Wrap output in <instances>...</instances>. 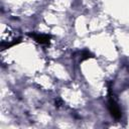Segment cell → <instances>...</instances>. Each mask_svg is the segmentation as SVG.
<instances>
[{"instance_id":"7a4b0ae2","label":"cell","mask_w":129,"mask_h":129,"mask_svg":"<svg viewBox=\"0 0 129 129\" xmlns=\"http://www.w3.org/2000/svg\"><path fill=\"white\" fill-rule=\"evenodd\" d=\"M31 36L34 37V39L40 43H45V42H48V39H49V36L48 35H44V34H31Z\"/></svg>"},{"instance_id":"6da1fadb","label":"cell","mask_w":129,"mask_h":129,"mask_svg":"<svg viewBox=\"0 0 129 129\" xmlns=\"http://www.w3.org/2000/svg\"><path fill=\"white\" fill-rule=\"evenodd\" d=\"M109 110L115 118H120L121 117V111H120L118 105L116 104L115 100L113 99V97H110V99H109Z\"/></svg>"}]
</instances>
